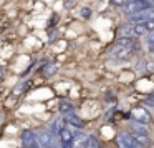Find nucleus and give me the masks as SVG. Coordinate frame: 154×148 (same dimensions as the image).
I'll list each match as a JSON object with an SVG mask.
<instances>
[{
  "label": "nucleus",
  "instance_id": "1",
  "mask_svg": "<svg viewBox=\"0 0 154 148\" xmlns=\"http://www.w3.org/2000/svg\"><path fill=\"white\" fill-rule=\"evenodd\" d=\"M151 4L147 0H129L126 5H124V14L126 15H134L137 12H143L146 8H149Z\"/></svg>",
  "mask_w": 154,
  "mask_h": 148
},
{
  "label": "nucleus",
  "instance_id": "8",
  "mask_svg": "<svg viewBox=\"0 0 154 148\" xmlns=\"http://www.w3.org/2000/svg\"><path fill=\"white\" fill-rule=\"evenodd\" d=\"M134 52H136V45H131V47H121V48L116 50V57L119 58V60H128Z\"/></svg>",
  "mask_w": 154,
  "mask_h": 148
},
{
  "label": "nucleus",
  "instance_id": "16",
  "mask_svg": "<svg viewBox=\"0 0 154 148\" xmlns=\"http://www.w3.org/2000/svg\"><path fill=\"white\" fill-rule=\"evenodd\" d=\"M60 111H61V113H70V111H71V105L66 103V101H61V103H60Z\"/></svg>",
  "mask_w": 154,
  "mask_h": 148
},
{
  "label": "nucleus",
  "instance_id": "3",
  "mask_svg": "<svg viewBox=\"0 0 154 148\" xmlns=\"http://www.w3.org/2000/svg\"><path fill=\"white\" fill-rule=\"evenodd\" d=\"M37 140H38V146L40 148H51L55 146V138L51 131H40L37 135Z\"/></svg>",
  "mask_w": 154,
  "mask_h": 148
},
{
  "label": "nucleus",
  "instance_id": "17",
  "mask_svg": "<svg viewBox=\"0 0 154 148\" xmlns=\"http://www.w3.org/2000/svg\"><path fill=\"white\" fill-rule=\"evenodd\" d=\"M111 2H113L114 5H118V7H124V5L129 2V0H111Z\"/></svg>",
  "mask_w": 154,
  "mask_h": 148
},
{
  "label": "nucleus",
  "instance_id": "7",
  "mask_svg": "<svg viewBox=\"0 0 154 148\" xmlns=\"http://www.w3.org/2000/svg\"><path fill=\"white\" fill-rule=\"evenodd\" d=\"M133 138L136 140V143L139 145L141 148H147L151 145V138L147 137V133H137V131H133Z\"/></svg>",
  "mask_w": 154,
  "mask_h": 148
},
{
  "label": "nucleus",
  "instance_id": "18",
  "mask_svg": "<svg viewBox=\"0 0 154 148\" xmlns=\"http://www.w3.org/2000/svg\"><path fill=\"white\" fill-rule=\"evenodd\" d=\"M147 43H154V30L149 32V37H147Z\"/></svg>",
  "mask_w": 154,
  "mask_h": 148
},
{
  "label": "nucleus",
  "instance_id": "21",
  "mask_svg": "<svg viewBox=\"0 0 154 148\" xmlns=\"http://www.w3.org/2000/svg\"><path fill=\"white\" fill-rule=\"evenodd\" d=\"M149 50H151V52H154V43H149Z\"/></svg>",
  "mask_w": 154,
  "mask_h": 148
},
{
  "label": "nucleus",
  "instance_id": "4",
  "mask_svg": "<svg viewBox=\"0 0 154 148\" xmlns=\"http://www.w3.org/2000/svg\"><path fill=\"white\" fill-rule=\"evenodd\" d=\"M22 143H23V148H40L38 146L37 135L30 130H25L22 133Z\"/></svg>",
  "mask_w": 154,
  "mask_h": 148
},
{
  "label": "nucleus",
  "instance_id": "12",
  "mask_svg": "<svg viewBox=\"0 0 154 148\" xmlns=\"http://www.w3.org/2000/svg\"><path fill=\"white\" fill-rule=\"evenodd\" d=\"M65 120H66V123L73 125L75 128H83V125H85V123H83V120H81L80 117H76L75 113H71V111L66 115V117H65Z\"/></svg>",
  "mask_w": 154,
  "mask_h": 148
},
{
  "label": "nucleus",
  "instance_id": "11",
  "mask_svg": "<svg viewBox=\"0 0 154 148\" xmlns=\"http://www.w3.org/2000/svg\"><path fill=\"white\" fill-rule=\"evenodd\" d=\"M63 128H66V120H65L63 117H58L57 120L51 123V133H53V135H60V131L63 130Z\"/></svg>",
  "mask_w": 154,
  "mask_h": 148
},
{
  "label": "nucleus",
  "instance_id": "9",
  "mask_svg": "<svg viewBox=\"0 0 154 148\" xmlns=\"http://www.w3.org/2000/svg\"><path fill=\"white\" fill-rule=\"evenodd\" d=\"M73 135H75V131L66 130V128H63V130L60 131V138H61V145H63V148H70L71 140H73Z\"/></svg>",
  "mask_w": 154,
  "mask_h": 148
},
{
  "label": "nucleus",
  "instance_id": "13",
  "mask_svg": "<svg viewBox=\"0 0 154 148\" xmlns=\"http://www.w3.org/2000/svg\"><path fill=\"white\" fill-rule=\"evenodd\" d=\"M131 130H133V131H137V133H147L144 123H139V121H133V123H131Z\"/></svg>",
  "mask_w": 154,
  "mask_h": 148
},
{
  "label": "nucleus",
  "instance_id": "15",
  "mask_svg": "<svg viewBox=\"0 0 154 148\" xmlns=\"http://www.w3.org/2000/svg\"><path fill=\"white\" fill-rule=\"evenodd\" d=\"M86 148H100V141L96 137H88V145Z\"/></svg>",
  "mask_w": 154,
  "mask_h": 148
},
{
  "label": "nucleus",
  "instance_id": "23",
  "mask_svg": "<svg viewBox=\"0 0 154 148\" xmlns=\"http://www.w3.org/2000/svg\"><path fill=\"white\" fill-rule=\"evenodd\" d=\"M104 148H109V146H104Z\"/></svg>",
  "mask_w": 154,
  "mask_h": 148
},
{
  "label": "nucleus",
  "instance_id": "2",
  "mask_svg": "<svg viewBox=\"0 0 154 148\" xmlns=\"http://www.w3.org/2000/svg\"><path fill=\"white\" fill-rule=\"evenodd\" d=\"M116 143H118V146H119V148H141L139 145L136 143V140L133 138V135L124 133V131L118 133V137H116Z\"/></svg>",
  "mask_w": 154,
  "mask_h": 148
},
{
  "label": "nucleus",
  "instance_id": "22",
  "mask_svg": "<svg viewBox=\"0 0 154 148\" xmlns=\"http://www.w3.org/2000/svg\"><path fill=\"white\" fill-rule=\"evenodd\" d=\"M0 78H2V70H0Z\"/></svg>",
  "mask_w": 154,
  "mask_h": 148
},
{
  "label": "nucleus",
  "instance_id": "6",
  "mask_svg": "<svg viewBox=\"0 0 154 148\" xmlns=\"http://www.w3.org/2000/svg\"><path fill=\"white\" fill-rule=\"evenodd\" d=\"M86 145H88V137L86 135L85 133H75L70 148H86Z\"/></svg>",
  "mask_w": 154,
  "mask_h": 148
},
{
  "label": "nucleus",
  "instance_id": "20",
  "mask_svg": "<svg viewBox=\"0 0 154 148\" xmlns=\"http://www.w3.org/2000/svg\"><path fill=\"white\" fill-rule=\"evenodd\" d=\"M147 103H149V105H152V107H154V98H149V101H147Z\"/></svg>",
  "mask_w": 154,
  "mask_h": 148
},
{
  "label": "nucleus",
  "instance_id": "19",
  "mask_svg": "<svg viewBox=\"0 0 154 148\" xmlns=\"http://www.w3.org/2000/svg\"><path fill=\"white\" fill-rule=\"evenodd\" d=\"M90 14H91V12H90V8H83V12H81V15H83L85 18H88V17H90Z\"/></svg>",
  "mask_w": 154,
  "mask_h": 148
},
{
  "label": "nucleus",
  "instance_id": "10",
  "mask_svg": "<svg viewBox=\"0 0 154 148\" xmlns=\"http://www.w3.org/2000/svg\"><path fill=\"white\" fill-rule=\"evenodd\" d=\"M149 34V28H147L146 22H139V24H134L133 27V35L134 37H143V35Z\"/></svg>",
  "mask_w": 154,
  "mask_h": 148
},
{
  "label": "nucleus",
  "instance_id": "5",
  "mask_svg": "<svg viewBox=\"0 0 154 148\" xmlns=\"http://www.w3.org/2000/svg\"><path fill=\"white\" fill-rule=\"evenodd\" d=\"M131 117H133L136 121H139V123H144V125L151 121V115L147 113V111L144 110L143 107H136V108H133V111H131Z\"/></svg>",
  "mask_w": 154,
  "mask_h": 148
},
{
  "label": "nucleus",
  "instance_id": "14",
  "mask_svg": "<svg viewBox=\"0 0 154 148\" xmlns=\"http://www.w3.org/2000/svg\"><path fill=\"white\" fill-rule=\"evenodd\" d=\"M57 70H58V65H53V63H50V65H47V67H45L43 73L47 75V77H50V75H53Z\"/></svg>",
  "mask_w": 154,
  "mask_h": 148
},
{
  "label": "nucleus",
  "instance_id": "24",
  "mask_svg": "<svg viewBox=\"0 0 154 148\" xmlns=\"http://www.w3.org/2000/svg\"><path fill=\"white\" fill-rule=\"evenodd\" d=\"M152 4H154V0H152Z\"/></svg>",
  "mask_w": 154,
  "mask_h": 148
}]
</instances>
